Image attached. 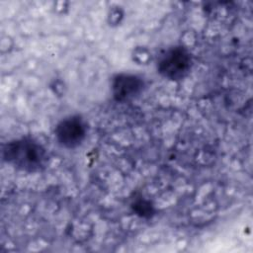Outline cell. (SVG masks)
I'll use <instances>...</instances> for the list:
<instances>
[{"label": "cell", "mask_w": 253, "mask_h": 253, "mask_svg": "<svg viewBox=\"0 0 253 253\" xmlns=\"http://www.w3.org/2000/svg\"><path fill=\"white\" fill-rule=\"evenodd\" d=\"M3 157L11 165L26 172L40 171L45 166V149L32 138H20L8 142L3 148Z\"/></svg>", "instance_id": "cell-1"}, {"label": "cell", "mask_w": 253, "mask_h": 253, "mask_svg": "<svg viewBox=\"0 0 253 253\" xmlns=\"http://www.w3.org/2000/svg\"><path fill=\"white\" fill-rule=\"evenodd\" d=\"M192 57L189 50L183 46H173L166 49L157 62L158 72L170 80H180L190 71Z\"/></svg>", "instance_id": "cell-2"}, {"label": "cell", "mask_w": 253, "mask_h": 253, "mask_svg": "<svg viewBox=\"0 0 253 253\" xmlns=\"http://www.w3.org/2000/svg\"><path fill=\"white\" fill-rule=\"evenodd\" d=\"M54 135L62 147L76 148L82 144L87 136V124L78 115L65 117L56 125Z\"/></svg>", "instance_id": "cell-3"}, {"label": "cell", "mask_w": 253, "mask_h": 253, "mask_svg": "<svg viewBox=\"0 0 253 253\" xmlns=\"http://www.w3.org/2000/svg\"><path fill=\"white\" fill-rule=\"evenodd\" d=\"M143 86L144 83L141 77L129 73H120L113 78L111 90L116 101L126 102L138 95Z\"/></svg>", "instance_id": "cell-4"}]
</instances>
